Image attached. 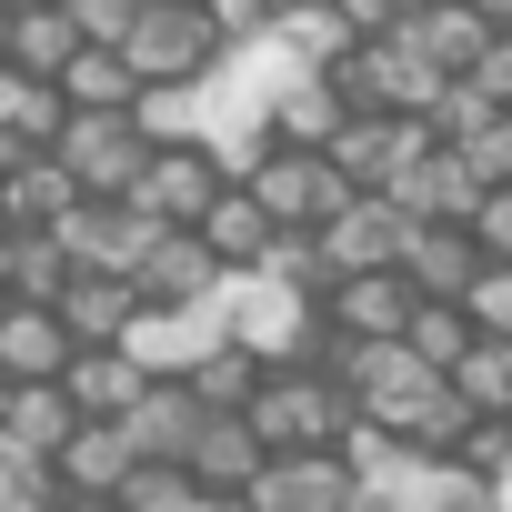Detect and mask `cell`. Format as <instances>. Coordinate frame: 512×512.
Instances as JSON below:
<instances>
[{
	"instance_id": "obj_30",
	"label": "cell",
	"mask_w": 512,
	"mask_h": 512,
	"mask_svg": "<svg viewBox=\"0 0 512 512\" xmlns=\"http://www.w3.org/2000/svg\"><path fill=\"white\" fill-rule=\"evenodd\" d=\"M442 382H452L462 412H512V342H502V332H472L462 362H452Z\"/></svg>"
},
{
	"instance_id": "obj_40",
	"label": "cell",
	"mask_w": 512,
	"mask_h": 512,
	"mask_svg": "<svg viewBox=\"0 0 512 512\" xmlns=\"http://www.w3.org/2000/svg\"><path fill=\"white\" fill-rule=\"evenodd\" d=\"M201 21H211L221 51H241V41H262V31H272V0H201Z\"/></svg>"
},
{
	"instance_id": "obj_33",
	"label": "cell",
	"mask_w": 512,
	"mask_h": 512,
	"mask_svg": "<svg viewBox=\"0 0 512 512\" xmlns=\"http://www.w3.org/2000/svg\"><path fill=\"white\" fill-rule=\"evenodd\" d=\"M71 282V251L51 241V231H11V262H0V292L11 302H51Z\"/></svg>"
},
{
	"instance_id": "obj_25",
	"label": "cell",
	"mask_w": 512,
	"mask_h": 512,
	"mask_svg": "<svg viewBox=\"0 0 512 512\" xmlns=\"http://www.w3.org/2000/svg\"><path fill=\"white\" fill-rule=\"evenodd\" d=\"M191 231H201V251H211L221 272H251V262H262V241H272V211L251 201L241 181H221V191H211V211H201Z\"/></svg>"
},
{
	"instance_id": "obj_43",
	"label": "cell",
	"mask_w": 512,
	"mask_h": 512,
	"mask_svg": "<svg viewBox=\"0 0 512 512\" xmlns=\"http://www.w3.org/2000/svg\"><path fill=\"white\" fill-rule=\"evenodd\" d=\"M332 11H342V31H352V41H382V31H402L412 0H332Z\"/></svg>"
},
{
	"instance_id": "obj_7",
	"label": "cell",
	"mask_w": 512,
	"mask_h": 512,
	"mask_svg": "<svg viewBox=\"0 0 512 512\" xmlns=\"http://www.w3.org/2000/svg\"><path fill=\"white\" fill-rule=\"evenodd\" d=\"M51 241L71 251V272H141V251L161 241V221L141 211V201H71L61 221H51Z\"/></svg>"
},
{
	"instance_id": "obj_35",
	"label": "cell",
	"mask_w": 512,
	"mask_h": 512,
	"mask_svg": "<svg viewBox=\"0 0 512 512\" xmlns=\"http://www.w3.org/2000/svg\"><path fill=\"white\" fill-rule=\"evenodd\" d=\"M111 502H121V512H191L201 482H191L181 462H131V472L111 482Z\"/></svg>"
},
{
	"instance_id": "obj_36",
	"label": "cell",
	"mask_w": 512,
	"mask_h": 512,
	"mask_svg": "<svg viewBox=\"0 0 512 512\" xmlns=\"http://www.w3.org/2000/svg\"><path fill=\"white\" fill-rule=\"evenodd\" d=\"M462 322H472V332H502V342H512V262H482V272L462 282Z\"/></svg>"
},
{
	"instance_id": "obj_11",
	"label": "cell",
	"mask_w": 512,
	"mask_h": 512,
	"mask_svg": "<svg viewBox=\"0 0 512 512\" xmlns=\"http://www.w3.org/2000/svg\"><path fill=\"white\" fill-rule=\"evenodd\" d=\"M402 231H412V211H402L392 191H352V201L322 221V262H332V282H342V272H392V262H402Z\"/></svg>"
},
{
	"instance_id": "obj_39",
	"label": "cell",
	"mask_w": 512,
	"mask_h": 512,
	"mask_svg": "<svg viewBox=\"0 0 512 512\" xmlns=\"http://www.w3.org/2000/svg\"><path fill=\"white\" fill-rule=\"evenodd\" d=\"M462 231H472L482 262H512V181H502V191H482V201L462 211Z\"/></svg>"
},
{
	"instance_id": "obj_20",
	"label": "cell",
	"mask_w": 512,
	"mask_h": 512,
	"mask_svg": "<svg viewBox=\"0 0 512 512\" xmlns=\"http://www.w3.org/2000/svg\"><path fill=\"white\" fill-rule=\"evenodd\" d=\"M141 382H151V372H141L121 342H91V352H71V362H61V392H71V412H81V422H121Z\"/></svg>"
},
{
	"instance_id": "obj_9",
	"label": "cell",
	"mask_w": 512,
	"mask_h": 512,
	"mask_svg": "<svg viewBox=\"0 0 512 512\" xmlns=\"http://www.w3.org/2000/svg\"><path fill=\"white\" fill-rule=\"evenodd\" d=\"M211 342H231V332H221V292H211V302H141V312L121 322V352H131L151 382H161V372L181 382Z\"/></svg>"
},
{
	"instance_id": "obj_22",
	"label": "cell",
	"mask_w": 512,
	"mask_h": 512,
	"mask_svg": "<svg viewBox=\"0 0 512 512\" xmlns=\"http://www.w3.org/2000/svg\"><path fill=\"white\" fill-rule=\"evenodd\" d=\"M332 131H342V101H332V81H322V71H282V81H272V111H262V141L322 151Z\"/></svg>"
},
{
	"instance_id": "obj_45",
	"label": "cell",
	"mask_w": 512,
	"mask_h": 512,
	"mask_svg": "<svg viewBox=\"0 0 512 512\" xmlns=\"http://www.w3.org/2000/svg\"><path fill=\"white\" fill-rule=\"evenodd\" d=\"M191 512H251V502H241V492H201Z\"/></svg>"
},
{
	"instance_id": "obj_3",
	"label": "cell",
	"mask_w": 512,
	"mask_h": 512,
	"mask_svg": "<svg viewBox=\"0 0 512 512\" xmlns=\"http://www.w3.org/2000/svg\"><path fill=\"white\" fill-rule=\"evenodd\" d=\"M251 201H262L272 211V231H322L342 201H352V181L322 161V151H292V141H262V151H251L241 171H231Z\"/></svg>"
},
{
	"instance_id": "obj_38",
	"label": "cell",
	"mask_w": 512,
	"mask_h": 512,
	"mask_svg": "<svg viewBox=\"0 0 512 512\" xmlns=\"http://www.w3.org/2000/svg\"><path fill=\"white\" fill-rule=\"evenodd\" d=\"M452 151L472 161V181H482V191H502V181H512V111H492V121H482L472 141H452Z\"/></svg>"
},
{
	"instance_id": "obj_42",
	"label": "cell",
	"mask_w": 512,
	"mask_h": 512,
	"mask_svg": "<svg viewBox=\"0 0 512 512\" xmlns=\"http://www.w3.org/2000/svg\"><path fill=\"white\" fill-rule=\"evenodd\" d=\"M462 81H472L492 111H512V31H492V41H482V61H472Z\"/></svg>"
},
{
	"instance_id": "obj_49",
	"label": "cell",
	"mask_w": 512,
	"mask_h": 512,
	"mask_svg": "<svg viewBox=\"0 0 512 512\" xmlns=\"http://www.w3.org/2000/svg\"><path fill=\"white\" fill-rule=\"evenodd\" d=\"M272 11H292V0H272Z\"/></svg>"
},
{
	"instance_id": "obj_15",
	"label": "cell",
	"mask_w": 512,
	"mask_h": 512,
	"mask_svg": "<svg viewBox=\"0 0 512 512\" xmlns=\"http://www.w3.org/2000/svg\"><path fill=\"white\" fill-rule=\"evenodd\" d=\"M201 432V402H191V382H141L131 392V412H121V442H131V462H181V442Z\"/></svg>"
},
{
	"instance_id": "obj_16",
	"label": "cell",
	"mask_w": 512,
	"mask_h": 512,
	"mask_svg": "<svg viewBox=\"0 0 512 512\" xmlns=\"http://www.w3.org/2000/svg\"><path fill=\"white\" fill-rule=\"evenodd\" d=\"M71 332L51 302H0V382H61Z\"/></svg>"
},
{
	"instance_id": "obj_14",
	"label": "cell",
	"mask_w": 512,
	"mask_h": 512,
	"mask_svg": "<svg viewBox=\"0 0 512 512\" xmlns=\"http://www.w3.org/2000/svg\"><path fill=\"white\" fill-rule=\"evenodd\" d=\"M392 272H402L422 302H462V282L482 272V251H472V231H462V221H412Z\"/></svg>"
},
{
	"instance_id": "obj_32",
	"label": "cell",
	"mask_w": 512,
	"mask_h": 512,
	"mask_svg": "<svg viewBox=\"0 0 512 512\" xmlns=\"http://www.w3.org/2000/svg\"><path fill=\"white\" fill-rule=\"evenodd\" d=\"M392 342H402L422 372H452V362H462V342H472V322H462V302H412Z\"/></svg>"
},
{
	"instance_id": "obj_47",
	"label": "cell",
	"mask_w": 512,
	"mask_h": 512,
	"mask_svg": "<svg viewBox=\"0 0 512 512\" xmlns=\"http://www.w3.org/2000/svg\"><path fill=\"white\" fill-rule=\"evenodd\" d=\"M0 262H11V221H0Z\"/></svg>"
},
{
	"instance_id": "obj_29",
	"label": "cell",
	"mask_w": 512,
	"mask_h": 512,
	"mask_svg": "<svg viewBox=\"0 0 512 512\" xmlns=\"http://www.w3.org/2000/svg\"><path fill=\"white\" fill-rule=\"evenodd\" d=\"M51 91H61V111H131V101H141L131 61H121V51H91V41L61 61V81H51Z\"/></svg>"
},
{
	"instance_id": "obj_44",
	"label": "cell",
	"mask_w": 512,
	"mask_h": 512,
	"mask_svg": "<svg viewBox=\"0 0 512 512\" xmlns=\"http://www.w3.org/2000/svg\"><path fill=\"white\" fill-rule=\"evenodd\" d=\"M51 512H121V502H111V492H61Z\"/></svg>"
},
{
	"instance_id": "obj_1",
	"label": "cell",
	"mask_w": 512,
	"mask_h": 512,
	"mask_svg": "<svg viewBox=\"0 0 512 512\" xmlns=\"http://www.w3.org/2000/svg\"><path fill=\"white\" fill-rule=\"evenodd\" d=\"M241 422L262 432V452H332L352 432V392L322 372V362H272L262 392L241 402Z\"/></svg>"
},
{
	"instance_id": "obj_21",
	"label": "cell",
	"mask_w": 512,
	"mask_h": 512,
	"mask_svg": "<svg viewBox=\"0 0 512 512\" xmlns=\"http://www.w3.org/2000/svg\"><path fill=\"white\" fill-rule=\"evenodd\" d=\"M131 292H141V302H211V292H221V262L201 251V231H161V241L141 251Z\"/></svg>"
},
{
	"instance_id": "obj_10",
	"label": "cell",
	"mask_w": 512,
	"mask_h": 512,
	"mask_svg": "<svg viewBox=\"0 0 512 512\" xmlns=\"http://www.w3.org/2000/svg\"><path fill=\"white\" fill-rule=\"evenodd\" d=\"M352 492H362V482H352L342 452H262V472L241 482L251 512H342Z\"/></svg>"
},
{
	"instance_id": "obj_34",
	"label": "cell",
	"mask_w": 512,
	"mask_h": 512,
	"mask_svg": "<svg viewBox=\"0 0 512 512\" xmlns=\"http://www.w3.org/2000/svg\"><path fill=\"white\" fill-rule=\"evenodd\" d=\"M251 272H262V282H282V292H332V262H322V231H272L262 241V262H251Z\"/></svg>"
},
{
	"instance_id": "obj_48",
	"label": "cell",
	"mask_w": 512,
	"mask_h": 512,
	"mask_svg": "<svg viewBox=\"0 0 512 512\" xmlns=\"http://www.w3.org/2000/svg\"><path fill=\"white\" fill-rule=\"evenodd\" d=\"M0 402H11V382H0Z\"/></svg>"
},
{
	"instance_id": "obj_13",
	"label": "cell",
	"mask_w": 512,
	"mask_h": 512,
	"mask_svg": "<svg viewBox=\"0 0 512 512\" xmlns=\"http://www.w3.org/2000/svg\"><path fill=\"white\" fill-rule=\"evenodd\" d=\"M412 302H422V292H412L402 272H342V282L322 292V332H332V342H392Z\"/></svg>"
},
{
	"instance_id": "obj_23",
	"label": "cell",
	"mask_w": 512,
	"mask_h": 512,
	"mask_svg": "<svg viewBox=\"0 0 512 512\" xmlns=\"http://www.w3.org/2000/svg\"><path fill=\"white\" fill-rule=\"evenodd\" d=\"M392 201H402L412 221H462V211L482 201V181H472V161H462L452 141H432V151H422V161L392 181Z\"/></svg>"
},
{
	"instance_id": "obj_41",
	"label": "cell",
	"mask_w": 512,
	"mask_h": 512,
	"mask_svg": "<svg viewBox=\"0 0 512 512\" xmlns=\"http://www.w3.org/2000/svg\"><path fill=\"white\" fill-rule=\"evenodd\" d=\"M61 11H71V31H81L91 51H121V31H131L141 0H61Z\"/></svg>"
},
{
	"instance_id": "obj_18",
	"label": "cell",
	"mask_w": 512,
	"mask_h": 512,
	"mask_svg": "<svg viewBox=\"0 0 512 512\" xmlns=\"http://www.w3.org/2000/svg\"><path fill=\"white\" fill-rule=\"evenodd\" d=\"M181 472L201 492H241L251 472H262V432H251L241 412H201V432L181 442Z\"/></svg>"
},
{
	"instance_id": "obj_27",
	"label": "cell",
	"mask_w": 512,
	"mask_h": 512,
	"mask_svg": "<svg viewBox=\"0 0 512 512\" xmlns=\"http://www.w3.org/2000/svg\"><path fill=\"white\" fill-rule=\"evenodd\" d=\"M292 71H332L342 51H352V31H342V11L332 0H292V11H272V31H262Z\"/></svg>"
},
{
	"instance_id": "obj_12",
	"label": "cell",
	"mask_w": 512,
	"mask_h": 512,
	"mask_svg": "<svg viewBox=\"0 0 512 512\" xmlns=\"http://www.w3.org/2000/svg\"><path fill=\"white\" fill-rule=\"evenodd\" d=\"M81 51L61 0H0V71L11 81H61V61Z\"/></svg>"
},
{
	"instance_id": "obj_2",
	"label": "cell",
	"mask_w": 512,
	"mask_h": 512,
	"mask_svg": "<svg viewBox=\"0 0 512 512\" xmlns=\"http://www.w3.org/2000/svg\"><path fill=\"white\" fill-rule=\"evenodd\" d=\"M221 332L251 352V362H322L332 332H322V302L312 292H282L262 272H221Z\"/></svg>"
},
{
	"instance_id": "obj_24",
	"label": "cell",
	"mask_w": 512,
	"mask_h": 512,
	"mask_svg": "<svg viewBox=\"0 0 512 512\" xmlns=\"http://www.w3.org/2000/svg\"><path fill=\"white\" fill-rule=\"evenodd\" d=\"M71 392L61 382H11V402H0V442H11L21 462H51L61 442H71Z\"/></svg>"
},
{
	"instance_id": "obj_19",
	"label": "cell",
	"mask_w": 512,
	"mask_h": 512,
	"mask_svg": "<svg viewBox=\"0 0 512 512\" xmlns=\"http://www.w3.org/2000/svg\"><path fill=\"white\" fill-rule=\"evenodd\" d=\"M51 312H61L71 352H91V342H121V322L141 312V292H131L121 272H71V282L51 292Z\"/></svg>"
},
{
	"instance_id": "obj_28",
	"label": "cell",
	"mask_w": 512,
	"mask_h": 512,
	"mask_svg": "<svg viewBox=\"0 0 512 512\" xmlns=\"http://www.w3.org/2000/svg\"><path fill=\"white\" fill-rule=\"evenodd\" d=\"M131 472V442H121V422H71V442L51 452V482L61 492H111Z\"/></svg>"
},
{
	"instance_id": "obj_37",
	"label": "cell",
	"mask_w": 512,
	"mask_h": 512,
	"mask_svg": "<svg viewBox=\"0 0 512 512\" xmlns=\"http://www.w3.org/2000/svg\"><path fill=\"white\" fill-rule=\"evenodd\" d=\"M51 502H61L51 462H21L11 442H0V512H51Z\"/></svg>"
},
{
	"instance_id": "obj_31",
	"label": "cell",
	"mask_w": 512,
	"mask_h": 512,
	"mask_svg": "<svg viewBox=\"0 0 512 512\" xmlns=\"http://www.w3.org/2000/svg\"><path fill=\"white\" fill-rule=\"evenodd\" d=\"M262 372H272V362H251L241 342H211V352H201L181 382H191V402H201V412H241L251 392H262Z\"/></svg>"
},
{
	"instance_id": "obj_5",
	"label": "cell",
	"mask_w": 512,
	"mask_h": 512,
	"mask_svg": "<svg viewBox=\"0 0 512 512\" xmlns=\"http://www.w3.org/2000/svg\"><path fill=\"white\" fill-rule=\"evenodd\" d=\"M51 161L71 171V191H81V201H121V191H131V171L151 161V141H141V121H131V111H71V121H61V141H51Z\"/></svg>"
},
{
	"instance_id": "obj_6",
	"label": "cell",
	"mask_w": 512,
	"mask_h": 512,
	"mask_svg": "<svg viewBox=\"0 0 512 512\" xmlns=\"http://www.w3.org/2000/svg\"><path fill=\"white\" fill-rule=\"evenodd\" d=\"M422 151H432V121H422V111H342V131L322 141V161H332L352 191H392Z\"/></svg>"
},
{
	"instance_id": "obj_17",
	"label": "cell",
	"mask_w": 512,
	"mask_h": 512,
	"mask_svg": "<svg viewBox=\"0 0 512 512\" xmlns=\"http://www.w3.org/2000/svg\"><path fill=\"white\" fill-rule=\"evenodd\" d=\"M402 41L452 81V71H472L482 61V41H492V21L472 11V0H412V11H402Z\"/></svg>"
},
{
	"instance_id": "obj_46",
	"label": "cell",
	"mask_w": 512,
	"mask_h": 512,
	"mask_svg": "<svg viewBox=\"0 0 512 512\" xmlns=\"http://www.w3.org/2000/svg\"><path fill=\"white\" fill-rule=\"evenodd\" d=\"M472 11H482V21H492V31H512V0H472Z\"/></svg>"
},
{
	"instance_id": "obj_50",
	"label": "cell",
	"mask_w": 512,
	"mask_h": 512,
	"mask_svg": "<svg viewBox=\"0 0 512 512\" xmlns=\"http://www.w3.org/2000/svg\"><path fill=\"white\" fill-rule=\"evenodd\" d=\"M0 302H11V292H0Z\"/></svg>"
},
{
	"instance_id": "obj_8",
	"label": "cell",
	"mask_w": 512,
	"mask_h": 512,
	"mask_svg": "<svg viewBox=\"0 0 512 512\" xmlns=\"http://www.w3.org/2000/svg\"><path fill=\"white\" fill-rule=\"evenodd\" d=\"M221 181H231V171H221L201 141H151V161L131 171V191H121V201H141L161 231H191V221L211 211V191H221Z\"/></svg>"
},
{
	"instance_id": "obj_26",
	"label": "cell",
	"mask_w": 512,
	"mask_h": 512,
	"mask_svg": "<svg viewBox=\"0 0 512 512\" xmlns=\"http://www.w3.org/2000/svg\"><path fill=\"white\" fill-rule=\"evenodd\" d=\"M71 201H81V191H71V171H61L51 151H21L11 171H0V221H11V231H51Z\"/></svg>"
},
{
	"instance_id": "obj_4",
	"label": "cell",
	"mask_w": 512,
	"mask_h": 512,
	"mask_svg": "<svg viewBox=\"0 0 512 512\" xmlns=\"http://www.w3.org/2000/svg\"><path fill=\"white\" fill-rule=\"evenodd\" d=\"M121 61H131L141 91H171V81H201V71L221 61V41H211V21H201V0H141L131 31H121Z\"/></svg>"
}]
</instances>
